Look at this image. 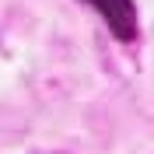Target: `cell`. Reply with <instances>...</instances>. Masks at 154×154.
I'll return each mask as SVG.
<instances>
[{
	"instance_id": "6da1fadb",
	"label": "cell",
	"mask_w": 154,
	"mask_h": 154,
	"mask_svg": "<svg viewBox=\"0 0 154 154\" xmlns=\"http://www.w3.org/2000/svg\"><path fill=\"white\" fill-rule=\"evenodd\" d=\"M88 7H95L102 21L109 25L119 42H133L137 38V4L133 0H84Z\"/></svg>"
}]
</instances>
